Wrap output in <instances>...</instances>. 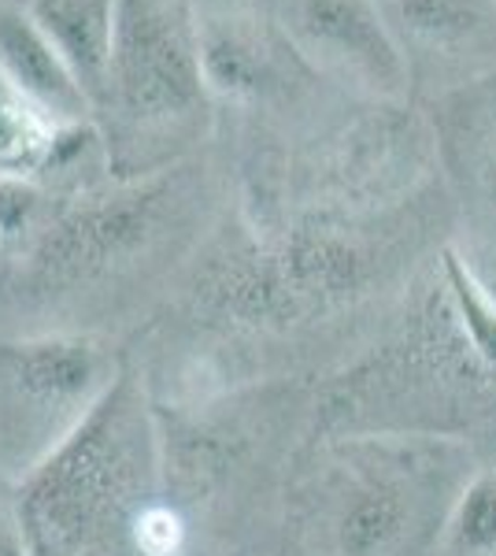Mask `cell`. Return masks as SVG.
Wrapping results in <instances>:
<instances>
[{
	"label": "cell",
	"mask_w": 496,
	"mask_h": 556,
	"mask_svg": "<svg viewBox=\"0 0 496 556\" xmlns=\"http://www.w3.org/2000/svg\"><path fill=\"white\" fill-rule=\"evenodd\" d=\"M441 286H445V308L456 323L463 345L474 353V361L485 371L496 375V301L478 282L474 267L456 249H445L441 256Z\"/></svg>",
	"instance_id": "10"
},
{
	"label": "cell",
	"mask_w": 496,
	"mask_h": 556,
	"mask_svg": "<svg viewBox=\"0 0 496 556\" xmlns=\"http://www.w3.org/2000/svg\"><path fill=\"white\" fill-rule=\"evenodd\" d=\"M285 34L319 71L374 93H400L408 83L400 45L374 0H285Z\"/></svg>",
	"instance_id": "4"
},
{
	"label": "cell",
	"mask_w": 496,
	"mask_h": 556,
	"mask_svg": "<svg viewBox=\"0 0 496 556\" xmlns=\"http://www.w3.org/2000/svg\"><path fill=\"white\" fill-rule=\"evenodd\" d=\"M119 379L112 349L93 334L0 342V482L30 479Z\"/></svg>",
	"instance_id": "2"
},
{
	"label": "cell",
	"mask_w": 496,
	"mask_h": 556,
	"mask_svg": "<svg viewBox=\"0 0 496 556\" xmlns=\"http://www.w3.org/2000/svg\"><path fill=\"white\" fill-rule=\"evenodd\" d=\"M156 197L149 193H119L101 204L71 212L44 241V260L60 267H89L104 264L115 253L130 249L149 230V212Z\"/></svg>",
	"instance_id": "8"
},
{
	"label": "cell",
	"mask_w": 496,
	"mask_h": 556,
	"mask_svg": "<svg viewBox=\"0 0 496 556\" xmlns=\"http://www.w3.org/2000/svg\"><path fill=\"white\" fill-rule=\"evenodd\" d=\"M493 201H496V178H493Z\"/></svg>",
	"instance_id": "17"
},
{
	"label": "cell",
	"mask_w": 496,
	"mask_h": 556,
	"mask_svg": "<svg viewBox=\"0 0 496 556\" xmlns=\"http://www.w3.org/2000/svg\"><path fill=\"white\" fill-rule=\"evenodd\" d=\"M201 71L207 93L252 101L278 83V52L252 20H201Z\"/></svg>",
	"instance_id": "7"
},
{
	"label": "cell",
	"mask_w": 496,
	"mask_h": 556,
	"mask_svg": "<svg viewBox=\"0 0 496 556\" xmlns=\"http://www.w3.org/2000/svg\"><path fill=\"white\" fill-rule=\"evenodd\" d=\"M63 123L44 115L26 93H20L0 71V175L26 178L49 172L56 156Z\"/></svg>",
	"instance_id": "9"
},
{
	"label": "cell",
	"mask_w": 496,
	"mask_h": 556,
	"mask_svg": "<svg viewBox=\"0 0 496 556\" xmlns=\"http://www.w3.org/2000/svg\"><path fill=\"white\" fill-rule=\"evenodd\" d=\"M474 267V275H478V282L489 290V298L496 301V264H485V267H478V264H471Z\"/></svg>",
	"instance_id": "16"
},
{
	"label": "cell",
	"mask_w": 496,
	"mask_h": 556,
	"mask_svg": "<svg viewBox=\"0 0 496 556\" xmlns=\"http://www.w3.org/2000/svg\"><path fill=\"white\" fill-rule=\"evenodd\" d=\"M130 545L141 556H175L182 545V523L167 505H145L130 527Z\"/></svg>",
	"instance_id": "14"
},
{
	"label": "cell",
	"mask_w": 496,
	"mask_h": 556,
	"mask_svg": "<svg viewBox=\"0 0 496 556\" xmlns=\"http://www.w3.org/2000/svg\"><path fill=\"white\" fill-rule=\"evenodd\" d=\"M23 8L63 56L89 101L107 93L119 0H26Z\"/></svg>",
	"instance_id": "6"
},
{
	"label": "cell",
	"mask_w": 496,
	"mask_h": 556,
	"mask_svg": "<svg viewBox=\"0 0 496 556\" xmlns=\"http://www.w3.org/2000/svg\"><path fill=\"white\" fill-rule=\"evenodd\" d=\"M156 490V430L130 379L112 386L30 479L15 486L30 556H101L130 542Z\"/></svg>",
	"instance_id": "1"
},
{
	"label": "cell",
	"mask_w": 496,
	"mask_h": 556,
	"mask_svg": "<svg viewBox=\"0 0 496 556\" xmlns=\"http://www.w3.org/2000/svg\"><path fill=\"white\" fill-rule=\"evenodd\" d=\"M0 245H4V230H0Z\"/></svg>",
	"instance_id": "18"
},
{
	"label": "cell",
	"mask_w": 496,
	"mask_h": 556,
	"mask_svg": "<svg viewBox=\"0 0 496 556\" xmlns=\"http://www.w3.org/2000/svg\"><path fill=\"white\" fill-rule=\"evenodd\" d=\"M107 93L138 123L175 119L201 104V20L186 0H119Z\"/></svg>",
	"instance_id": "3"
},
{
	"label": "cell",
	"mask_w": 496,
	"mask_h": 556,
	"mask_svg": "<svg viewBox=\"0 0 496 556\" xmlns=\"http://www.w3.org/2000/svg\"><path fill=\"white\" fill-rule=\"evenodd\" d=\"M400 20L422 38H456L478 23V0H396Z\"/></svg>",
	"instance_id": "13"
},
{
	"label": "cell",
	"mask_w": 496,
	"mask_h": 556,
	"mask_svg": "<svg viewBox=\"0 0 496 556\" xmlns=\"http://www.w3.org/2000/svg\"><path fill=\"white\" fill-rule=\"evenodd\" d=\"M448 556H496V471H478L445 519Z\"/></svg>",
	"instance_id": "12"
},
{
	"label": "cell",
	"mask_w": 496,
	"mask_h": 556,
	"mask_svg": "<svg viewBox=\"0 0 496 556\" xmlns=\"http://www.w3.org/2000/svg\"><path fill=\"white\" fill-rule=\"evenodd\" d=\"M408 508L393 490H364L345 505L338 519V545L345 556H382L404 534Z\"/></svg>",
	"instance_id": "11"
},
{
	"label": "cell",
	"mask_w": 496,
	"mask_h": 556,
	"mask_svg": "<svg viewBox=\"0 0 496 556\" xmlns=\"http://www.w3.org/2000/svg\"><path fill=\"white\" fill-rule=\"evenodd\" d=\"M0 556H30L20 497H15V486H8V482H0Z\"/></svg>",
	"instance_id": "15"
},
{
	"label": "cell",
	"mask_w": 496,
	"mask_h": 556,
	"mask_svg": "<svg viewBox=\"0 0 496 556\" xmlns=\"http://www.w3.org/2000/svg\"><path fill=\"white\" fill-rule=\"evenodd\" d=\"M0 71L56 123H82L89 97L52 49V41L26 15V8L0 4Z\"/></svg>",
	"instance_id": "5"
}]
</instances>
